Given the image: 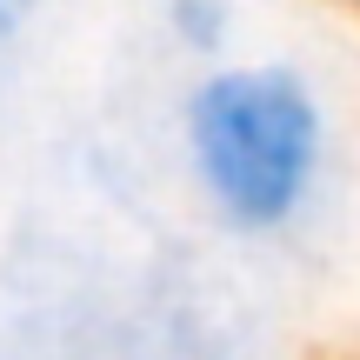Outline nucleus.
Masks as SVG:
<instances>
[{"label": "nucleus", "mask_w": 360, "mask_h": 360, "mask_svg": "<svg viewBox=\"0 0 360 360\" xmlns=\"http://www.w3.org/2000/svg\"><path fill=\"white\" fill-rule=\"evenodd\" d=\"M327 101L294 60H220L180 94V160L227 233H294L327 187Z\"/></svg>", "instance_id": "nucleus-1"}, {"label": "nucleus", "mask_w": 360, "mask_h": 360, "mask_svg": "<svg viewBox=\"0 0 360 360\" xmlns=\"http://www.w3.org/2000/svg\"><path fill=\"white\" fill-rule=\"evenodd\" d=\"M167 40L187 60L220 67L233 40V0H167Z\"/></svg>", "instance_id": "nucleus-2"}, {"label": "nucleus", "mask_w": 360, "mask_h": 360, "mask_svg": "<svg viewBox=\"0 0 360 360\" xmlns=\"http://www.w3.org/2000/svg\"><path fill=\"white\" fill-rule=\"evenodd\" d=\"M34 7L40 0H0V53H13V40L34 27Z\"/></svg>", "instance_id": "nucleus-3"}, {"label": "nucleus", "mask_w": 360, "mask_h": 360, "mask_svg": "<svg viewBox=\"0 0 360 360\" xmlns=\"http://www.w3.org/2000/svg\"><path fill=\"white\" fill-rule=\"evenodd\" d=\"M354 7H360V0H354Z\"/></svg>", "instance_id": "nucleus-4"}]
</instances>
